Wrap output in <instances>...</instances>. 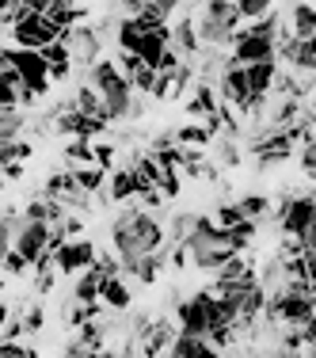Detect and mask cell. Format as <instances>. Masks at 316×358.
<instances>
[{"label": "cell", "mask_w": 316, "mask_h": 358, "mask_svg": "<svg viewBox=\"0 0 316 358\" xmlns=\"http://www.w3.org/2000/svg\"><path fill=\"white\" fill-rule=\"evenodd\" d=\"M110 244H115L118 263L138 259L145 252H160L168 244V233L145 206H130L110 221Z\"/></svg>", "instance_id": "6da1fadb"}, {"label": "cell", "mask_w": 316, "mask_h": 358, "mask_svg": "<svg viewBox=\"0 0 316 358\" xmlns=\"http://www.w3.org/2000/svg\"><path fill=\"white\" fill-rule=\"evenodd\" d=\"M88 84L99 92V99H103V115L107 122H118V118H130V107H134V88L130 80H126L122 73H118L115 62H107V57H96V62H88Z\"/></svg>", "instance_id": "7a4b0ae2"}, {"label": "cell", "mask_w": 316, "mask_h": 358, "mask_svg": "<svg viewBox=\"0 0 316 358\" xmlns=\"http://www.w3.org/2000/svg\"><path fill=\"white\" fill-rule=\"evenodd\" d=\"M275 221L282 225V233L301 236L305 248H316V202H313V194H282Z\"/></svg>", "instance_id": "3957f363"}, {"label": "cell", "mask_w": 316, "mask_h": 358, "mask_svg": "<svg viewBox=\"0 0 316 358\" xmlns=\"http://www.w3.org/2000/svg\"><path fill=\"white\" fill-rule=\"evenodd\" d=\"M8 65L20 73L23 88H31L35 96H46L50 92V69H46V57L42 50H23V46H8Z\"/></svg>", "instance_id": "277c9868"}, {"label": "cell", "mask_w": 316, "mask_h": 358, "mask_svg": "<svg viewBox=\"0 0 316 358\" xmlns=\"http://www.w3.org/2000/svg\"><path fill=\"white\" fill-rule=\"evenodd\" d=\"M57 35H62V31H57L42 12H31V8H23V15L12 23V46H23V50H42Z\"/></svg>", "instance_id": "5b68a950"}, {"label": "cell", "mask_w": 316, "mask_h": 358, "mask_svg": "<svg viewBox=\"0 0 316 358\" xmlns=\"http://www.w3.org/2000/svg\"><path fill=\"white\" fill-rule=\"evenodd\" d=\"M92 259H96V244L84 241V236H69V241H62L54 248V271L57 275H80L84 267H92Z\"/></svg>", "instance_id": "8992f818"}, {"label": "cell", "mask_w": 316, "mask_h": 358, "mask_svg": "<svg viewBox=\"0 0 316 358\" xmlns=\"http://www.w3.org/2000/svg\"><path fill=\"white\" fill-rule=\"evenodd\" d=\"M107 118H99V115H84V110H76L73 103L69 107H62L57 110V118H54V130L57 134H65V138H103L107 134Z\"/></svg>", "instance_id": "52a82bcc"}, {"label": "cell", "mask_w": 316, "mask_h": 358, "mask_svg": "<svg viewBox=\"0 0 316 358\" xmlns=\"http://www.w3.org/2000/svg\"><path fill=\"white\" fill-rule=\"evenodd\" d=\"M107 324L99 317L84 320L80 328H76V339L73 343H65V355L69 358H88V355H107Z\"/></svg>", "instance_id": "ba28073f"}, {"label": "cell", "mask_w": 316, "mask_h": 358, "mask_svg": "<svg viewBox=\"0 0 316 358\" xmlns=\"http://www.w3.org/2000/svg\"><path fill=\"white\" fill-rule=\"evenodd\" d=\"M275 57H282L286 65H294L297 73H313L316 69V38L282 35L278 46H275Z\"/></svg>", "instance_id": "9c48e42d"}, {"label": "cell", "mask_w": 316, "mask_h": 358, "mask_svg": "<svg viewBox=\"0 0 316 358\" xmlns=\"http://www.w3.org/2000/svg\"><path fill=\"white\" fill-rule=\"evenodd\" d=\"M46 241H50V225H46V221H27V217H23L20 229H15V236H12V248L20 252L27 263H35L42 255V248H46Z\"/></svg>", "instance_id": "30bf717a"}, {"label": "cell", "mask_w": 316, "mask_h": 358, "mask_svg": "<svg viewBox=\"0 0 316 358\" xmlns=\"http://www.w3.org/2000/svg\"><path fill=\"white\" fill-rule=\"evenodd\" d=\"M206 297H210V289H199L194 297H187V301L175 305V328L179 331L206 336V328H210V320H206Z\"/></svg>", "instance_id": "8fae6325"}, {"label": "cell", "mask_w": 316, "mask_h": 358, "mask_svg": "<svg viewBox=\"0 0 316 358\" xmlns=\"http://www.w3.org/2000/svg\"><path fill=\"white\" fill-rule=\"evenodd\" d=\"M275 73H278V57H263V62L244 65V76H247V88H252L255 107H263V103H267L271 84H275Z\"/></svg>", "instance_id": "7c38bea8"}, {"label": "cell", "mask_w": 316, "mask_h": 358, "mask_svg": "<svg viewBox=\"0 0 316 358\" xmlns=\"http://www.w3.org/2000/svg\"><path fill=\"white\" fill-rule=\"evenodd\" d=\"M172 336H175V324L172 320H149V328L138 336V355H149V358L168 355Z\"/></svg>", "instance_id": "4fadbf2b"}, {"label": "cell", "mask_w": 316, "mask_h": 358, "mask_svg": "<svg viewBox=\"0 0 316 358\" xmlns=\"http://www.w3.org/2000/svg\"><path fill=\"white\" fill-rule=\"evenodd\" d=\"M99 301H103V309H115V313H126L134 305V294L130 286H126L122 275H107L103 282H99Z\"/></svg>", "instance_id": "5bb4252c"}, {"label": "cell", "mask_w": 316, "mask_h": 358, "mask_svg": "<svg viewBox=\"0 0 316 358\" xmlns=\"http://www.w3.org/2000/svg\"><path fill=\"white\" fill-rule=\"evenodd\" d=\"M138 191H141V183L134 176V168L122 164V168H115V176H110L103 194H107V202H130V199H138Z\"/></svg>", "instance_id": "9a60e30c"}, {"label": "cell", "mask_w": 316, "mask_h": 358, "mask_svg": "<svg viewBox=\"0 0 316 358\" xmlns=\"http://www.w3.org/2000/svg\"><path fill=\"white\" fill-rule=\"evenodd\" d=\"M168 355H175V358H199V355H217V351L206 343V336H191V331H179L175 328L172 343H168Z\"/></svg>", "instance_id": "2e32d148"}, {"label": "cell", "mask_w": 316, "mask_h": 358, "mask_svg": "<svg viewBox=\"0 0 316 358\" xmlns=\"http://www.w3.org/2000/svg\"><path fill=\"white\" fill-rule=\"evenodd\" d=\"M289 35L294 38H316V8L309 0H297L289 8Z\"/></svg>", "instance_id": "e0dca14e"}, {"label": "cell", "mask_w": 316, "mask_h": 358, "mask_svg": "<svg viewBox=\"0 0 316 358\" xmlns=\"http://www.w3.org/2000/svg\"><path fill=\"white\" fill-rule=\"evenodd\" d=\"M202 15H206L210 23H217V27H225V31H236L240 27V12H236V4L233 0H206V8H202Z\"/></svg>", "instance_id": "ac0fdd59"}, {"label": "cell", "mask_w": 316, "mask_h": 358, "mask_svg": "<svg viewBox=\"0 0 316 358\" xmlns=\"http://www.w3.org/2000/svg\"><path fill=\"white\" fill-rule=\"evenodd\" d=\"M217 88H213L210 80H199L194 84V96L187 99V115H194V118H206L210 110H217Z\"/></svg>", "instance_id": "d6986e66"}, {"label": "cell", "mask_w": 316, "mask_h": 358, "mask_svg": "<svg viewBox=\"0 0 316 358\" xmlns=\"http://www.w3.org/2000/svg\"><path fill=\"white\" fill-rule=\"evenodd\" d=\"M168 42H172V46L179 50V57H183V62H187V57H194V54L202 50L199 35H194V20H179L175 27H172V38H168Z\"/></svg>", "instance_id": "ffe728a7"}, {"label": "cell", "mask_w": 316, "mask_h": 358, "mask_svg": "<svg viewBox=\"0 0 316 358\" xmlns=\"http://www.w3.org/2000/svg\"><path fill=\"white\" fill-rule=\"evenodd\" d=\"M73 179H76V187H80V191H88V194H99L107 187V172L99 164H76L73 168Z\"/></svg>", "instance_id": "44dd1931"}, {"label": "cell", "mask_w": 316, "mask_h": 358, "mask_svg": "<svg viewBox=\"0 0 316 358\" xmlns=\"http://www.w3.org/2000/svg\"><path fill=\"white\" fill-rule=\"evenodd\" d=\"M99 282H103V275L96 267H84L80 278L73 282V301H99Z\"/></svg>", "instance_id": "7402d4cb"}, {"label": "cell", "mask_w": 316, "mask_h": 358, "mask_svg": "<svg viewBox=\"0 0 316 358\" xmlns=\"http://www.w3.org/2000/svg\"><path fill=\"white\" fill-rule=\"evenodd\" d=\"M99 313H103V301H73L69 309H62V320L65 328H80L84 320L99 317Z\"/></svg>", "instance_id": "603a6c76"}, {"label": "cell", "mask_w": 316, "mask_h": 358, "mask_svg": "<svg viewBox=\"0 0 316 358\" xmlns=\"http://www.w3.org/2000/svg\"><path fill=\"white\" fill-rule=\"evenodd\" d=\"M20 88H23V80H20V73L8 65V69H0V103L4 107H20Z\"/></svg>", "instance_id": "cb8c5ba5"}, {"label": "cell", "mask_w": 316, "mask_h": 358, "mask_svg": "<svg viewBox=\"0 0 316 358\" xmlns=\"http://www.w3.org/2000/svg\"><path fill=\"white\" fill-rule=\"evenodd\" d=\"M73 107H76V110H84V115H99V118H107V115H103V99H99V92L92 88V84H80V88H76Z\"/></svg>", "instance_id": "d4e9b609"}, {"label": "cell", "mask_w": 316, "mask_h": 358, "mask_svg": "<svg viewBox=\"0 0 316 358\" xmlns=\"http://www.w3.org/2000/svg\"><path fill=\"white\" fill-rule=\"evenodd\" d=\"M213 141V134L206 126H179L175 130V145H191V149H206Z\"/></svg>", "instance_id": "484cf974"}, {"label": "cell", "mask_w": 316, "mask_h": 358, "mask_svg": "<svg viewBox=\"0 0 316 358\" xmlns=\"http://www.w3.org/2000/svg\"><path fill=\"white\" fill-rule=\"evenodd\" d=\"M236 206H240V214H244V217H252V221L271 217V199H267V194H244V199L236 202Z\"/></svg>", "instance_id": "4316f807"}, {"label": "cell", "mask_w": 316, "mask_h": 358, "mask_svg": "<svg viewBox=\"0 0 316 358\" xmlns=\"http://www.w3.org/2000/svg\"><path fill=\"white\" fill-rule=\"evenodd\" d=\"M65 160L76 168V164H96V157H92V138H69L65 145Z\"/></svg>", "instance_id": "83f0119b"}, {"label": "cell", "mask_w": 316, "mask_h": 358, "mask_svg": "<svg viewBox=\"0 0 316 358\" xmlns=\"http://www.w3.org/2000/svg\"><path fill=\"white\" fill-rule=\"evenodd\" d=\"M141 23H138V15H126L122 23H118V50H138V42H141Z\"/></svg>", "instance_id": "f1b7e54d"}, {"label": "cell", "mask_w": 316, "mask_h": 358, "mask_svg": "<svg viewBox=\"0 0 316 358\" xmlns=\"http://www.w3.org/2000/svg\"><path fill=\"white\" fill-rule=\"evenodd\" d=\"M31 157V145L12 138V141H0V164H12V160H27Z\"/></svg>", "instance_id": "f546056e"}, {"label": "cell", "mask_w": 316, "mask_h": 358, "mask_svg": "<svg viewBox=\"0 0 316 358\" xmlns=\"http://www.w3.org/2000/svg\"><path fill=\"white\" fill-rule=\"evenodd\" d=\"M233 4H236V12H240V20L247 23V20H259V15H267L275 0H233Z\"/></svg>", "instance_id": "4dcf8cb0"}, {"label": "cell", "mask_w": 316, "mask_h": 358, "mask_svg": "<svg viewBox=\"0 0 316 358\" xmlns=\"http://www.w3.org/2000/svg\"><path fill=\"white\" fill-rule=\"evenodd\" d=\"M191 225H194V214H175V217H172V225L164 229L168 241H172V244H183V241H187V233H191Z\"/></svg>", "instance_id": "1f68e13d"}, {"label": "cell", "mask_w": 316, "mask_h": 358, "mask_svg": "<svg viewBox=\"0 0 316 358\" xmlns=\"http://www.w3.org/2000/svg\"><path fill=\"white\" fill-rule=\"evenodd\" d=\"M240 217H244V214H240V206H236V202H221L217 214H213V225H217V229H229V225H236Z\"/></svg>", "instance_id": "d6a6232c"}, {"label": "cell", "mask_w": 316, "mask_h": 358, "mask_svg": "<svg viewBox=\"0 0 316 358\" xmlns=\"http://www.w3.org/2000/svg\"><path fill=\"white\" fill-rule=\"evenodd\" d=\"M152 80H157V69H152V65H141V69L130 76V88L141 92V96H149V92H152Z\"/></svg>", "instance_id": "836d02e7"}, {"label": "cell", "mask_w": 316, "mask_h": 358, "mask_svg": "<svg viewBox=\"0 0 316 358\" xmlns=\"http://www.w3.org/2000/svg\"><path fill=\"white\" fill-rule=\"evenodd\" d=\"M0 267H4V275H12V278H15V275H23V271H27L31 263L23 259V255L15 252V248H8L4 255H0Z\"/></svg>", "instance_id": "e575fe53"}, {"label": "cell", "mask_w": 316, "mask_h": 358, "mask_svg": "<svg viewBox=\"0 0 316 358\" xmlns=\"http://www.w3.org/2000/svg\"><path fill=\"white\" fill-rule=\"evenodd\" d=\"M115 65H118V73H122L126 80H130V76L138 73V69H141L145 62H141V54H138V50H122V54H118V62H115Z\"/></svg>", "instance_id": "d590c367"}, {"label": "cell", "mask_w": 316, "mask_h": 358, "mask_svg": "<svg viewBox=\"0 0 316 358\" xmlns=\"http://www.w3.org/2000/svg\"><path fill=\"white\" fill-rule=\"evenodd\" d=\"M92 157H96V164L107 172V168L115 164V145H110V141H99V138H92Z\"/></svg>", "instance_id": "8d00e7d4"}, {"label": "cell", "mask_w": 316, "mask_h": 358, "mask_svg": "<svg viewBox=\"0 0 316 358\" xmlns=\"http://www.w3.org/2000/svg\"><path fill=\"white\" fill-rule=\"evenodd\" d=\"M20 320H23V336H35V331H42V324H46V313L35 305V309H23Z\"/></svg>", "instance_id": "74e56055"}, {"label": "cell", "mask_w": 316, "mask_h": 358, "mask_svg": "<svg viewBox=\"0 0 316 358\" xmlns=\"http://www.w3.org/2000/svg\"><path fill=\"white\" fill-rule=\"evenodd\" d=\"M23 217H27V221H46V225H50V199L27 202V206H23Z\"/></svg>", "instance_id": "f35d334b"}, {"label": "cell", "mask_w": 316, "mask_h": 358, "mask_svg": "<svg viewBox=\"0 0 316 358\" xmlns=\"http://www.w3.org/2000/svg\"><path fill=\"white\" fill-rule=\"evenodd\" d=\"M38 351L35 347H23V343H15V339H4L0 343V358H35Z\"/></svg>", "instance_id": "ab89813d"}, {"label": "cell", "mask_w": 316, "mask_h": 358, "mask_svg": "<svg viewBox=\"0 0 316 358\" xmlns=\"http://www.w3.org/2000/svg\"><path fill=\"white\" fill-rule=\"evenodd\" d=\"M20 15H23V4H20V0H0V23H4V27H12Z\"/></svg>", "instance_id": "60d3db41"}, {"label": "cell", "mask_w": 316, "mask_h": 358, "mask_svg": "<svg viewBox=\"0 0 316 358\" xmlns=\"http://www.w3.org/2000/svg\"><path fill=\"white\" fill-rule=\"evenodd\" d=\"M217 160H221L225 168H236V164H240V149H236V141H221Z\"/></svg>", "instance_id": "b9f144b4"}, {"label": "cell", "mask_w": 316, "mask_h": 358, "mask_svg": "<svg viewBox=\"0 0 316 358\" xmlns=\"http://www.w3.org/2000/svg\"><path fill=\"white\" fill-rule=\"evenodd\" d=\"M301 172L309 176V179L316 176V145H313V141L301 145Z\"/></svg>", "instance_id": "7bdbcfd3"}, {"label": "cell", "mask_w": 316, "mask_h": 358, "mask_svg": "<svg viewBox=\"0 0 316 358\" xmlns=\"http://www.w3.org/2000/svg\"><path fill=\"white\" fill-rule=\"evenodd\" d=\"M20 336H23V320H20V317H12V313H8L4 328H0V339H20Z\"/></svg>", "instance_id": "ee69618b"}, {"label": "cell", "mask_w": 316, "mask_h": 358, "mask_svg": "<svg viewBox=\"0 0 316 358\" xmlns=\"http://www.w3.org/2000/svg\"><path fill=\"white\" fill-rule=\"evenodd\" d=\"M0 126H23L20 107H4V103H0Z\"/></svg>", "instance_id": "f6af8a7d"}, {"label": "cell", "mask_w": 316, "mask_h": 358, "mask_svg": "<svg viewBox=\"0 0 316 358\" xmlns=\"http://www.w3.org/2000/svg\"><path fill=\"white\" fill-rule=\"evenodd\" d=\"M62 229H65V236H80V233H84V217L65 214V217H62Z\"/></svg>", "instance_id": "bcb514c9"}, {"label": "cell", "mask_w": 316, "mask_h": 358, "mask_svg": "<svg viewBox=\"0 0 316 358\" xmlns=\"http://www.w3.org/2000/svg\"><path fill=\"white\" fill-rule=\"evenodd\" d=\"M54 278H57V271H38L35 289H38V294H50V289H54Z\"/></svg>", "instance_id": "7dc6e473"}, {"label": "cell", "mask_w": 316, "mask_h": 358, "mask_svg": "<svg viewBox=\"0 0 316 358\" xmlns=\"http://www.w3.org/2000/svg\"><path fill=\"white\" fill-rule=\"evenodd\" d=\"M23 8H31V12H46L50 8V0H20Z\"/></svg>", "instance_id": "c3c4849f"}, {"label": "cell", "mask_w": 316, "mask_h": 358, "mask_svg": "<svg viewBox=\"0 0 316 358\" xmlns=\"http://www.w3.org/2000/svg\"><path fill=\"white\" fill-rule=\"evenodd\" d=\"M141 4H145V0H122L126 15H141Z\"/></svg>", "instance_id": "681fc988"}, {"label": "cell", "mask_w": 316, "mask_h": 358, "mask_svg": "<svg viewBox=\"0 0 316 358\" xmlns=\"http://www.w3.org/2000/svg\"><path fill=\"white\" fill-rule=\"evenodd\" d=\"M8 313H12V309H8V305H4V301H0V328H4V320H8Z\"/></svg>", "instance_id": "f907efd6"}, {"label": "cell", "mask_w": 316, "mask_h": 358, "mask_svg": "<svg viewBox=\"0 0 316 358\" xmlns=\"http://www.w3.org/2000/svg\"><path fill=\"white\" fill-rule=\"evenodd\" d=\"M0 69H8V46H0Z\"/></svg>", "instance_id": "816d5d0a"}]
</instances>
